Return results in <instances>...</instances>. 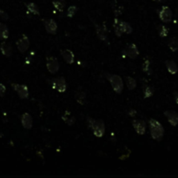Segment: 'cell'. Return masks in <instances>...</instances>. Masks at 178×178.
Wrapping results in <instances>:
<instances>
[{
  "label": "cell",
  "mask_w": 178,
  "mask_h": 178,
  "mask_svg": "<svg viewBox=\"0 0 178 178\" xmlns=\"http://www.w3.org/2000/svg\"><path fill=\"white\" fill-rule=\"evenodd\" d=\"M87 123L92 130V132L96 137L101 138L105 134V124L101 119H93L91 117H87Z\"/></svg>",
  "instance_id": "obj_1"
},
{
  "label": "cell",
  "mask_w": 178,
  "mask_h": 178,
  "mask_svg": "<svg viewBox=\"0 0 178 178\" xmlns=\"http://www.w3.org/2000/svg\"><path fill=\"white\" fill-rule=\"evenodd\" d=\"M149 131L151 137L156 141H161L164 138V126L162 125L158 121L154 118H151L149 121Z\"/></svg>",
  "instance_id": "obj_2"
},
{
  "label": "cell",
  "mask_w": 178,
  "mask_h": 178,
  "mask_svg": "<svg viewBox=\"0 0 178 178\" xmlns=\"http://www.w3.org/2000/svg\"><path fill=\"white\" fill-rule=\"evenodd\" d=\"M105 77L109 83H111L113 91L117 94H121L123 91V81L122 77L118 75L110 74V73H106Z\"/></svg>",
  "instance_id": "obj_3"
},
{
  "label": "cell",
  "mask_w": 178,
  "mask_h": 178,
  "mask_svg": "<svg viewBox=\"0 0 178 178\" xmlns=\"http://www.w3.org/2000/svg\"><path fill=\"white\" fill-rule=\"evenodd\" d=\"M51 86L54 90L58 91L60 93H63L67 90V83L66 80L63 77H58L53 78L51 81Z\"/></svg>",
  "instance_id": "obj_4"
},
{
  "label": "cell",
  "mask_w": 178,
  "mask_h": 178,
  "mask_svg": "<svg viewBox=\"0 0 178 178\" xmlns=\"http://www.w3.org/2000/svg\"><path fill=\"white\" fill-rule=\"evenodd\" d=\"M46 68L51 74H56L59 71V62L58 58L53 56L46 58Z\"/></svg>",
  "instance_id": "obj_5"
},
{
  "label": "cell",
  "mask_w": 178,
  "mask_h": 178,
  "mask_svg": "<svg viewBox=\"0 0 178 178\" xmlns=\"http://www.w3.org/2000/svg\"><path fill=\"white\" fill-rule=\"evenodd\" d=\"M158 16L159 18L161 19L162 22H164V23H169L172 20L173 14H172V10H170V8L168 6L164 5L159 10Z\"/></svg>",
  "instance_id": "obj_6"
},
{
  "label": "cell",
  "mask_w": 178,
  "mask_h": 178,
  "mask_svg": "<svg viewBox=\"0 0 178 178\" xmlns=\"http://www.w3.org/2000/svg\"><path fill=\"white\" fill-rule=\"evenodd\" d=\"M139 55V51L136 43H132L123 51V58H129L131 59H136Z\"/></svg>",
  "instance_id": "obj_7"
},
{
  "label": "cell",
  "mask_w": 178,
  "mask_h": 178,
  "mask_svg": "<svg viewBox=\"0 0 178 178\" xmlns=\"http://www.w3.org/2000/svg\"><path fill=\"white\" fill-rule=\"evenodd\" d=\"M11 87L13 88L15 91L18 93V95L21 99H26L29 97V90L26 85L13 83H11Z\"/></svg>",
  "instance_id": "obj_8"
},
{
  "label": "cell",
  "mask_w": 178,
  "mask_h": 178,
  "mask_svg": "<svg viewBox=\"0 0 178 178\" xmlns=\"http://www.w3.org/2000/svg\"><path fill=\"white\" fill-rule=\"evenodd\" d=\"M16 45H17V48L19 51L21 53H24L25 51H27V50L30 47V40L29 38L23 34L17 40L16 42Z\"/></svg>",
  "instance_id": "obj_9"
},
{
  "label": "cell",
  "mask_w": 178,
  "mask_h": 178,
  "mask_svg": "<svg viewBox=\"0 0 178 178\" xmlns=\"http://www.w3.org/2000/svg\"><path fill=\"white\" fill-rule=\"evenodd\" d=\"M132 126L135 131L140 136L144 135L146 132V123L142 119H134L132 121Z\"/></svg>",
  "instance_id": "obj_10"
},
{
  "label": "cell",
  "mask_w": 178,
  "mask_h": 178,
  "mask_svg": "<svg viewBox=\"0 0 178 178\" xmlns=\"http://www.w3.org/2000/svg\"><path fill=\"white\" fill-rule=\"evenodd\" d=\"M43 25H44V28H45V30L47 31V33L51 34V35L57 34V31H58V24H57V22L54 19L50 18V19L44 20Z\"/></svg>",
  "instance_id": "obj_11"
},
{
  "label": "cell",
  "mask_w": 178,
  "mask_h": 178,
  "mask_svg": "<svg viewBox=\"0 0 178 178\" xmlns=\"http://www.w3.org/2000/svg\"><path fill=\"white\" fill-rule=\"evenodd\" d=\"M21 123L26 130H30L33 126V118L30 115V114L25 112L21 115Z\"/></svg>",
  "instance_id": "obj_12"
},
{
  "label": "cell",
  "mask_w": 178,
  "mask_h": 178,
  "mask_svg": "<svg viewBox=\"0 0 178 178\" xmlns=\"http://www.w3.org/2000/svg\"><path fill=\"white\" fill-rule=\"evenodd\" d=\"M61 56L64 60V62L68 64H72L75 62V55L72 51H71L69 49L61 51Z\"/></svg>",
  "instance_id": "obj_13"
},
{
  "label": "cell",
  "mask_w": 178,
  "mask_h": 178,
  "mask_svg": "<svg viewBox=\"0 0 178 178\" xmlns=\"http://www.w3.org/2000/svg\"><path fill=\"white\" fill-rule=\"evenodd\" d=\"M164 115L167 117L170 125L176 126L178 124V113L175 111H164Z\"/></svg>",
  "instance_id": "obj_14"
},
{
  "label": "cell",
  "mask_w": 178,
  "mask_h": 178,
  "mask_svg": "<svg viewBox=\"0 0 178 178\" xmlns=\"http://www.w3.org/2000/svg\"><path fill=\"white\" fill-rule=\"evenodd\" d=\"M0 51L2 54L5 56V57H11L12 54H13V49L12 46L10 43H7V42H3L0 44Z\"/></svg>",
  "instance_id": "obj_15"
},
{
  "label": "cell",
  "mask_w": 178,
  "mask_h": 178,
  "mask_svg": "<svg viewBox=\"0 0 178 178\" xmlns=\"http://www.w3.org/2000/svg\"><path fill=\"white\" fill-rule=\"evenodd\" d=\"M62 120L69 126H71L76 123V117L74 115H71V111H65L63 115H62Z\"/></svg>",
  "instance_id": "obj_16"
},
{
  "label": "cell",
  "mask_w": 178,
  "mask_h": 178,
  "mask_svg": "<svg viewBox=\"0 0 178 178\" xmlns=\"http://www.w3.org/2000/svg\"><path fill=\"white\" fill-rule=\"evenodd\" d=\"M75 99L77 102L78 104L84 105L86 103V93L83 91H77L75 93Z\"/></svg>",
  "instance_id": "obj_17"
},
{
  "label": "cell",
  "mask_w": 178,
  "mask_h": 178,
  "mask_svg": "<svg viewBox=\"0 0 178 178\" xmlns=\"http://www.w3.org/2000/svg\"><path fill=\"white\" fill-rule=\"evenodd\" d=\"M118 25H119V29H120V31L122 32V34L132 33L133 30H132V27H131V25L129 23L124 22V21H119Z\"/></svg>",
  "instance_id": "obj_18"
},
{
  "label": "cell",
  "mask_w": 178,
  "mask_h": 178,
  "mask_svg": "<svg viewBox=\"0 0 178 178\" xmlns=\"http://www.w3.org/2000/svg\"><path fill=\"white\" fill-rule=\"evenodd\" d=\"M95 27H96V29L97 37L102 41H105L106 39H107V29H106L105 26L101 27V26H99V24H95Z\"/></svg>",
  "instance_id": "obj_19"
},
{
  "label": "cell",
  "mask_w": 178,
  "mask_h": 178,
  "mask_svg": "<svg viewBox=\"0 0 178 178\" xmlns=\"http://www.w3.org/2000/svg\"><path fill=\"white\" fill-rule=\"evenodd\" d=\"M165 65L167 67L168 71L172 75H176L178 72V66L177 64L176 63V62H174L172 60H167L165 62Z\"/></svg>",
  "instance_id": "obj_20"
},
{
  "label": "cell",
  "mask_w": 178,
  "mask_h": 178,
  "mask_svg": "<svg viewBox=\"0 0 178 178\" xmlns=\"http://www.w3.org/2000/svg\"><path fill=\"white\" fill-rule=\"evenodd\" d=\"M9 38V30L5 24L0 23V39L5 40Z\"/></svg>",
  "instance_id": "obj_21"
},
{
  "label": "cell",
  "mask_w": 178,
  "mask_h": 178,
  "mask_svg": "<svg viewBox=\"0 0 178 178\" xmlns=\"http://www.w3.org/2000/svg\"><path fill=\"white\" fill-rule=\"evenodd\" d=\"M25 6H26L27 10H29L31 14L38 15V16L40 15L38 6L36 5L35 3H28V4H25Z\"/></svg>",
  "instance_id": "obj_22"
},
{
  "label": "cell",
  "mask_w": 178,
  "mask_h": 178,
  "mask_svg": "<svg viewBox=\"0 0 178 178\" xmlns=\"http://www.w3.org/2000/svg\"><path fill=\"white\" fill-rule=\"evenodd\" d=\"M54 8L59 12H63L65 7V1L64 0H54L52 2Z\"/></svg>",
  "instance_id": "obj_23"
},
{
  "label": "cell",
  "mask_w": 178,
  "mask_h": 178,
  "mask_svg": "<svg viewBox=\"0 0 178 178\" xmlns=\"http://www.w3.org/2000/svg\"><path fill=\"white\" fill-rule=\"evenodd\" d=\"M168 48L170 49L171 51L176 52L178 51V38H172L168 40Z\"/></svg>",
  "instance_id": "obj_24"
},
{
  "label": "cell",
  "mask_w": 178,
  "mask_h": 178,
  "mask_svg": "<svg viewBox=\"0 0 178 178\" xmlns=\"http://www.w3.org/2000/svg\"><path fill=\"white\" fill-rule=\"evenodd\" d=\"M125 83L127 88L130 90V91H133L136 87V81L135 78L131 77H125Z\"/></svg>",
  "instance_id": "obj_25"
},
{
  "label": "cell",
  "mask_w": 178,
  "mask_h": 178,
  "mask_svg": "<svg viewBox=\"0 0 178 178\" xmlns=\"http://www.w3.org/2000/svg\"><path fill=\"white\" fill-rule=\"evenodd\" d=\"M144 98H149L150 96L154 95V88L149 85H146L144 87Z\"/></svg>",
  "instance_id": "obj_26"
},
{
  "label": "cell",
  "mask_w": 178,
  "mask_h": 178,
  "mask_svg": "<svg viewBox=\"0 0 178 178\" xmlns=\"http://www.w3.org/2000/svg\"><path fill=\"white\" fill-rule=\"evenodd\" d=\"M158 34L161 38H166L168 34V29L164 25V24H159L158 26Z\"/></svg>",
  "instance_id": "obj_27"
},
{
  "label": "cell",
  "mask_w": 178,
  "mask_h": 178,
  "mask_svg": "<svg viewBox=\"0 0 178 178\" xmlns=\"http://www.w3.org/2000/svg\"><path fill=\"white\" fill-rule=\"evenodd\" d=\"M150 63H151V61L149 58H144V63H143V71L144 72L150 73Z\"/></svg>",
  "instance_id": "obj_28"
},
{
  "label": "cell",
  "mask_w": 178,
  "mask_h": 178,
  "mask_svg": "<svg viewBox=\"0 0 178 178\" xmlns=\"http://www.w3.org/2000/svg\"><path fill=\"white\" fill-rule=\"evenodd\" d=\"M77 11V7L75 6V5H71L69 8H68L67 10V17L70 18H72L73 17L76 15Z\"/></svg>",
  "instance_id": "obj_29"
},
{
  "label": "cell",
  "mask_w": 178,
  "mask_h": 178,
  "mask_svg": "<svg viewBox=\"0 0 178 178\" xmlns=\"http://www.w3.org/2000/svg\"><path fill=\"white\" fill-rule=\"evenodd\" d=\"M118 23H119V20L117 19V18H115V20H114V23H113V28H114V31H115V36H117V37H121L123 34H122V32L120 31Z\"/></svg>",
  "instance_id": "obj_30"
},
{
  "label": "cell",
  "mask_w": 178,
  "mask_h": 178,
  "mask_svg": "<svg viewBox=\"0 0 178 178\" xmlns=\"http://www.w3.org/2000/svg\"><path fill=\"white\" fill-rule=\"evenodd\" d=\"M0 18L5 20V21H7V20L9 19V15L6 13V11L2 10V9H0Z\"/></svg>",
  "instance_id": "obj_31"
},
{
  "label": "cell",
  "mask_w": 178,
  "mask_h": 178,
  "mask_svg": "<svg viewBox=\"0 0 178 178\" xmlns=\"http://www.w3.org/2000/svg\"><path fill=\"white\" fill-rule=\"evenodd\" d=\"M6 91V88L3 84V83H0V96H5V93Z\"/></svg>",
  "instance_id": "obj_32"
},
{
  "label": "cell",
  "mask_w": 178,
  "mask_h": 178,
  "mask_svg": "<svg viewBox=\"0 0 178 178\" xmlns=\"http://www.w3.org/2000/svg\"><path fill=\"white\" fill-rule=\"evenodd\" d=\"M136 115V111L134 110V109H131L130 111H129V115L130 116H135Z\"/></svg>",
  "instance_id": "obj_33"
},
{
  "label": "cell",
  "mask_w": 178,
  "mask_h": 178,
  "mask_svg": "<svg viewBox=\"0 0 178 178\" xmlns=\"http://www.w3.org/2000/svg\"><path fill=\"white\" fill-rule=\"evenodd\" d=\"M174 98H175V101L176 103V104H178V91L174 92Z\"/></svg>",
  "instance_id": "obj_34"
},
{
  "label": "cell",
  "mask_w": 178,
  "mask_h": 178,
  "mask_svg": "<svg viewBox=\"0 0 178 178\" xmlns=\"http://www.w3.org/2000/svg\"><path fill=\"white\" fill-rule=\"evenodd\" d=\"M154 2H157V3H164L165 0H153Z\"/></svg>",
  "instance_id": "obj_35"
}]
</instances>
